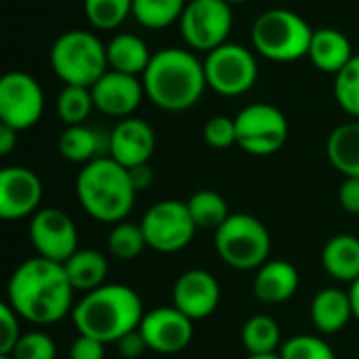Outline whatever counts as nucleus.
<instances>
[{
  "label": "nucleus",
  "mask_w": 359,
  "mask_h": 359,
  "mask_svg": "<svg viewBox=\"0 0 359 359\" xmlns=\"http://www.w3.org/2000/svg\"><path fill=\"white\" fill-rule=\"evenodd\" d=\"M74 292L61 263L34 257L11 273L6 303L23 322L50 326L72 316Z\"/></svg>",
  "instance_id": "1"
},
{
  "label": "nucleus",
  "mask_w": 359,
  "mask_h": 359,
  "mask_svg": "<svg viewBox=\"0 0 359 359\" xmlns=\"http://www.w3.org/2000/svg\"><path fill=\"white\" fill-rule=\"evenodd\" d=\"M141 80L145 97L156 107L175 114L191 109L208 88L204 61L177 46L156 50Z\"/></svg>",
  "instance_id": "2"
},
{
  "label": "nucleus",
  "mask_w": 359,
  "mask_h": 359,
  "mask_svg": "<svg viewBox=\"0 0 359 359\" xmlns=\"http://www.w3.org/2000/svg\"><path fill=\"white\" fill-rule=\"evenodd\" d=\"M143 316V301L135 288L126 284H103L74 305L72 322L78 334L109 345L137 330Z\"/></svg>",
  "instance_id": "3"
},
{
  "label": "nucleus",
  "mask_w": 359,
  "mask_h": 359,
  "mask_svg": "<svg viewBox=\"0 0 359 359\" xmlns=\"http://www.w3.org/2000/svg\"><path fill=\"white\" fill-rule=\"evenodd\" d=\"M76 198L88 217L99 223L116 225L126 221L135 208L137 189L133 187L128 168L103 156L80 168L76 177Z\"/></svg>",
  "instance_id": "4"
},
{
  "label": "nucleus",
  "mask_w": 359,
  "mask_h": 359,
  "mask_svg": "<svg viewBox=\"0 0 359 359\" xmlns=\"http://www.w3.org/2000/svg\"><path fill=\"white\" fill-rule=\"evenodd\" d=\"M50 67L63 84L93 86L107 69V50L101 38L93 32H63L50 46Z\"/></svg>",
  "instance_id": "5"
},
{
  "label": "nucleus",
  "mask_w": 359,
  "mask_h": 359,
  "mask_svg": "<svg viewBox=\"0 0 359 359\" xmlns=\"http://www.w3.org/2000/svg\"><path fill=\"white\" fill-rule=\"evenodd\" d=\"M313 29L309 23L288 8H269L252 23V46L269 61L288 63L307 57Z\"/></svg>",
  "instance_id": "6"
},
{
  "label": "nucleus",
  "mask_w": 359,
  "mask_h": 359,
  "mask_svg": "<svg viewBox=\"0 0 359 359\" xmlns=\"http://www.w3.org/2000/svg\"><path fill=\"white\" fill-rule=\"evenodd\" d=\"M215 248L229 267L252 271L269 261L271 233L257 217L236 212L215 231Z\"/></svg>",
  "instance_id": "7"
},
{
  "label": "nucleus",
  "mask_w": 359,
  "mask_h": 359,
  "mask_svg": "<svg viewBox=\"0 0 359 359\" xmlns=\"http://www.w3.org/2000/svg\"><path fill=\"white\" fill-rule=\"evenodd\" d=\"M204 74L210 90L223 97H240L257 84L259 63L250 48L236 42H225L206 53Z\"/></svg>",
  "instance_id": "8"
},
{
  "label": "nucleus",
  "mask_w": 359,
  "mask_h": 359,
  "mask_svg": "<svg viewBox=\"0 0 359 359\" xmlns=\"http://www.w3.org/2000/svg\"><path fill=\"white\" fill-rule=\"evenodd\" d=\"M288 120L271 103H250L236 116L238 145L250 156H271L288 141Z\"/></svg>",
  "instance_id": "9"
},
{
  "label": "nucleus",
  "mask_w": 359,
  "mask_h": 359,
  "mask_svg": "<svg viewBox=\"0 0 359 359\" xmlns=\"http://www.w3.org/2000/svg\"><path fill=\"white\" fill-rule=\"evenodd\" d=\"M141 229L145 233L147 248L172 255L187 248L198 231L187 202L181 200H162L156 202L141 219Z\"/></svg>",
  "instance_id": "10"
},
{
  "label": "nucleus",
  "mask_w": 359,
  "mask_h": 359,
  "mask_svg": "<svg viewBox=\"0 0 359 359\" xmlns=\"http://www.w3.org/2000/svg\"><path fill=\"white\" fill-rule=\"evenodd\" d=\"M233 27L231 4L225 0H189L181 19V38L191 50L210 53L227 42Z\"/></svg>",
  "instance_id": "11"
},
{
  "label": "nucleus",
  "mask_w": 359,
  "mask_h": 359,
  "mask_svg": "<svg viewBox=\"0 0 359 359\" xmlns=\"http://www.w3.org/2000/svg\"><path fill=\"white\" fill-rule=\"evenodd\" d=\"M44 114L40 82L27 72H8L0 78V124L17 133L32 128Z\"/></svg>",
  "instance_id": "12"
},
{
  "label": "nucleus",
  "mask_w": 359,
  "mask_h": 359,
  "mask_svg": "<svg viewBox=\"0 0 359 359\" xmlns=\"http://www.w3.org/2000/svg\"><path fill=\"white\" fill-rule=\"evenodd\" d=\"M27 236L36 257L61 265L78 250V227L74 219L55 206L40 208L34 217H29Z\"/></svg>",
  "instance_id": "13"
},
{
  "label": "nucleus",
  "mask_w": 359,
  "mask_h": 359,
  "mask_svg": "<svg viewBox=\"0 0 359 359\" xmlns=\"http://www.w3.org/2000/svg\"><path fill=\"white\" fill-rule=\"evenodd\" d=\"M139 332L143 334L149 351L175 355L189 347L194 339V320H189L172 305L156 307L143 316Z\"/></svg>",
  "instance_id": "14"
},
{
  "label": "nucleus",
  "mask_w": 359,
  "mask_h": 359,
  "mask_svg": "<svg viewBox=\"0 0 359 359\" xmlns=\"http://www.w3.org/2000/svg\"><path fill=\"white\" fill-rule=\"evenodd\" d=\"M42 181L25 166H4L0 170V219L21 221L34 217L42 202Z\"/></svg>",
  "instance_id": "15"
},
{
  "label": "nucleus",
  "mask_w": 359,
  "mask_h": 359,
  "mask_svg": "<svg viewBox=\"0 0 359 359\" xmlns=\"http://www.w3.org/2000/svg\"><path fill=\"white\" fill-rule=\"evenodd\" d=\"M90 93H93L95 109H99L103 116L124 120L139 109L145 97V86L139 76H128L107 69L90 86Z\"/></svg>",
  "instance_id": "16"
},
{
  "label": "nucleus",
  "mask_w": 359,
  "mask_h": 359,
  "mask_svg": "<svg viewBox=\"0 0 359 359\" xmlns=\"http://www.w3.org/2000/svg\"><path fill=\"white\" fill-rule=\"evenodd\" d=\"M221 303V284L206 269L183 271L172 286V307L185 313L189 320L210 318Z\"/></svg>",
  "instance_id": "17"
},
{
  "label": "nucleus",
  "mask_w": 359,
  "mask_h": 359,
  "mask_svg": "<svg viewBox=\"0 0 359 359\" xmlns=\"http://www.w3.org/2000/svg\"><path fill=\"white\" fill-rule=\"evenodd\" d=\"M156 151V133L141 118H124L109 133V158L124 168L147 164Z\"/></svg>",
  "instance_id": "18"
},
{
  "label": "nucleus",
  "mask_w": 359,
  "mask_h": 359,
  "mask_svg": "<svg viewBox=\"0 0 359 359\" xmlns=\"http://www.w3.org/2000/svg\"><path fill=\"white\" fill-rule=\"evenodd\" d=\"M301 286L299 269L282 259H269L263 263L252 280L255 297L265 305H280L290 301Z\"/></svg>",
  "instance_id": "19"
},
{
  "label": "nucleus",
  "mask_w": 359,
  "mask_h": 359,
  "mask_svg": "<svg viewBox=\"0 0 359 359\" xmlns=\"http://www.w3.org/2000/svg\"><path fill=\"white\" fill-rule=\"evenodd\" d=\"M311 324L320 334H337L353 320V305L349 290L328 286L320 290L309 307Z\"/></svg>",
  "instance_id": "20"
},
{
  "label": "nucleus",
  "mask_w": 359,
  "mask_h": 359,
  "mask_svg": "<svg viewBox=\"0 0 359 359\" xmlns=\"http://www.w3.org/2000/svg\"><path fill=\"white\" fill-rule=\"evenodd\" d=\"M351 40L337 27H320L313 29L311 44H309V61L316 69L324 74H339L351 59H353Z\"/></svg>",
  "instance_id": "21"
},
{
  "label": "nucleus",
  "mask_w": 359,
  "mask_h": 359,
  "mask_svg": "<svg viewBox=\"0 0 359 359\" xmlns=\"http://www.w3.org/2000/svg\"><path fill=\"white\" fill-rule=\"evenodd\" d=\"M59 154L74 164H88L103 156H109V135L101 133L95 126L78 124L65 126L59 135Z\"/></svg>",
  "instance_id": "22"
},
{
  "label": "nucleus",
  "mask_w": 359,
  "mask_h": 359,
  "mask_svg": "<svg viewBox=\"0 0 359 359\" xmlns=\"http://www.w3.org/2000/svg\"><path fill=\"white\" fill-rule=\"evenodd\" d=\"M107 50V65L114 72L128 74V76H143L154 53L145 44V40L137 34L122 32L111 36V40L105 44Z\"/></svg>",
  "instance_id": "23"
},
{
  "label": "nucleus",
  "mask_w": 359,
  "mask_h": 359,
  "mask_svg": "<svg viewBox=\"0 0 359 359\" xmlns=\"http://www.w3.org/2000/svg\"><path fill=\"white\" fill-rule=\"evenodd\" d=\"M63 269L76 292H93L101 288L109 273V263L103 252L95 248H78L65 263Z\"/></svg>",
  "instance_id": "24"
},
{
  "label": "nucleus",
  "mask_w": 359,
  "mask_h": 359,
  "mask_svg": "<svg viewBox=\"0 0 359 359\" xmlns=\"http://www.w3.org/2000/svg\"><path fill=\"white\" fill-rule=\"evenodd\" d=\"M322 267L337 282L353 284L359 280V238L351 233L330 238L322 250Z\"/></svg>",
  "instance_id": "25"
},
{
  "label": "nucleus",
  "mask_w": 359,
  "mask_h": 359,
  "mask_svg": "<svg viewBox=\"0 0 359 359\" xmlns=\"http://www.w3.org/2000/svg\"><path fill=\"white\" fill-rule=\"evenodd\" d=\"M328 162L345 177L359 179V120L337 126L326 141Z\"/></svg>",
  "instance_id": "26"
},
{
  "label": "nucleus",
  "mask_w": 359,
  "mask_h": 359,
  "mask_svg": "<svg viewBox=\"0 0 359 359\" xmlns=\"http://www.w3.org/2000/svg\"><path fill=\"white\" fill-rule=\"evenodd\" d=\"M242 345L248 351V355L280 353L282 330L271 316H265V313L252 316L242 326Z\"/></svg>",
  "instance_id": "27"
},
{
  "label": "nucleus",
  "mask_w": 359,
  "mask_h": 359,
  "mask_svg": "<svg viewBox=\"0 0 359 359\" xmlns=\"http://www.w3.org/2000/svg\"><path fill=\"white\" fill-rule=\"evenodd\" d=\"M189 215L198 229L204 231H217L231 215L225 198L219 191L212 189H200L187 200Z\"/></svg>",
  "instance_id": "28"
},
{
  "label": "nucleus",
  "mask_w": 359,
  "mask_h": 359,
  "mask_svg": "<svg viewBox=\"0 0 359 359\" xmlns=\"http://www.w3.org/2000/svg\"><path fill=\"white\" fill-rule=\"evenodd\" d=\"M189 0H133V17L147 29H164L179 23Z\"/></svg>",
  "instance_id": "29"
},
{
  "label": "nucleus",
  "mask_w": 359,
  "mask_h": 359,
  "mask_svg": "<svg viewBox=\"0 0 359 359\" xmlns=\"http://www.w3.org/2000/svg\"><path fill=\"white\" fill-rule=\"evenodd\" d=\"M57 116L65 126H78L84 124L95 109L93 93L88 86H76V84H63L61 93L57 95L55 103Z\"/></svg>",
  "instance_id": "30"
},
{
  "label": "nucleus",
  "mask_w": 359,
  "mask_h": 359,
  "mask_svg": "<svg viewBox=\"0 0 359 359\" xmlns=\"http://www.w3.org/2000/svg\"><path fill=\"white\" fill-rule=\"evenodd\" d=\"M147 248L141 223L120 221L107 236V250L118 261H133Z\"/></svg>",
  "instance_id": "31"
},
{
  "label": "nucleus",
  "mask_w": 359,
  "mask_h": 359,
  "mask_svg": "<svg viewBox=\"0 0 359 359\" xmlns=\"http://www.w3.org/2000/svg\"><path fill=\"white\" fill-rule=\"evenodd\" d=\"M84 15L95 29H116L133 17V0H84Z\"/></svg>",
  "instance_id": "32"
},
{
  "label": "nucleus",
  "mask_w": 359,
  "mask_h": 359,
  "mask_svg": "<svg viewBox=\"0 0 359 359\" xmlns=\"http://www.w3.org/2000/svg\"><path fill=\"white\" fill-rule=\"evenodd\" d=\"M334 97L345 114L359 120V53L334 76Z\"/></svg>",
  "instance_id": "33"
},
{
  "label": "nucleus",
  "mask_w": 359,
  "mask_h": 359,
  "mask_svg": "<svg viewBox=\"0 0 359 359\" xmlns=\"http://www.w3.org/2000/svg\"><path fill=\"white\" fill-rule=\"evenodd\" d=\"M282 359H337L334 349L316 334H297L282 343Z\"/></svg>",
  "instance_id": "34"
},
{
  "label": "nucleus",
  "mask_w": 359,
  "mask_h": 359,
  "mask_svg": "<svg viewBox=\"0 0 359 359\" xmlns=\"http://www.w3.org/2000/svg\"><path fill=\"white\" fill-rule=\"evenodd\" d=\"M13 359H57V343L50 334L42 330H29L23 332L19 343L15 345Z\"/></svg>",
  "instance_id": "35"
},
{
  "label": "nucleus",
  "mask_w": 359,
  "mask_h": 359,
  "mask_svg": "<svg viewBox=\"0 0 359 359\" xmlns=\"http://www.w3.org/2000/svg\"><path fill=\"white\" fill-rule=\"evenodd\" d=\"M204 141L212 149H227L231 145H238V135H236V118L229 116H215L204 124Z\"/></svg>",
  "instance_id": "36"
},
{
  "label": "nucleus",
  "mask_w": 359,
  "mask_h": 359,
  "mask_svg": "<svg viewBox=\"0 0 359 359\" xmlns=\"http://www.w3.org/2000/svg\"><path fill=\"white\" fill-rule=\"evenodd\" d=\"M21 318L13 311V307L4 301L0 303V355H11L15 345L21 339L19 328Z\"/></svg>",
  "instance_id": "37"
},
{
  "label": "nucleus",
  "mask_w": 359,
  "mask_h": 359,
  "mask_svg": "<svg viewBox=\"0 0 359 359\" xmlns=\"http://www.w3.org/2000/svg\"><path fill=\"white\" fill-rule=\"evenodd\" d=\"M69 359H105V343L86 334H78L69 347Z\"/></svg>",
  "instance_id": "38"
},
{
  "label": "nucleus",
  "mask_w": 359,
  "mask_h": 359,
  "mask_svg": "<svg viewBox=\"0 0 359 359\" xmlns=\"http://www.w3.org/2000/svg\"><path fill=\"white\" fill-rule=\"evenodd\" d=\"M116 347H118V353L124 359H139L147 351V343H145L143 334L139 332V328L128 332V334H124L116 343Z\"/></svg>",
  "instance_id": "39"
},
{
  "label": "nucleus",
  "mask_w": 359,
  "mask_h": 359,
  "mask_svg": "<svg viewBox=\"0 0 359 359\" xmlns=\"http://www.w3.org/2000/svg\"><path fill=\"white\" fill-rule=\"evenodd\" d=\"M339 202L343 206L345 212L349 215H359V179L358 177H349L343 181L341 189H339Z\"/></svg>",
  "instance_id": "40"
},
{
  "label": "nucleus",
  "mask_w": 359,
  "mask_h": 359,
  "mask_svg": "<svg viewBox=\"0 0 359 359\" xmlns=\"http://www.w3.org/2000/svg\"><path fill=\"white\" fill-rule=\"evenodd\" d=\"M128 175H130V181H133V187L139 191H145L151 183H154V168L147 164H141V166H135V168H128Z\"/></svg>",
  "instance_id": "41"
},
{
  "label": "nucleus",
  "mask_w": 359,
  "mask_h": 359,
  "mask_svg": "<svg viewBox=\"0 0 359 359\" xmlns=\"http://www.w3.org/2000/svg\"><path fill=\"white\" fill-rule=\"evenodd\" d=\"M17 130L15 128H11V126H6V124H0V154L2 156H8L13 149H15V145H17Z\"/></svg>",
  "instance_id": "42"
},
{
  "label": "nucleus",
  "mask_w": 359,
  "mask_h": 359,
  "mask_svg": "<svg viewBox=\"0 0 359 359\" xmlns=\"http://www.w3.org/2000/svg\"><path fill=\"white\" fill-rule=\"evenodd\" d=\"M349 297H351V305H353V320L359 322V280H355L349 288Z\"/></svg>",
  "instance_id": "43"
},
{
  "label": "nucleus",
  "mask_w": 359,
  "mask_h": 359,
  "mask_svg": "<svg viewBox=\"0 0 359 359\" xmlns=\"http://www.w3.org/2000/svg\"><path fill=\"white\" fill-rule=\"evenodd\" d=\"M246 359H282L280 353H271V355H248Z\"/></svg>",
  "instance_id": "44"
},
{
  "label": "nucleus",
  "mask_w": 359,
  "mask_h": 359,
  "mask_svg": "<svg viewBox=\"0 0 359 359\" xmlns=\"http://www.w3.org/2000/svg\"><path fill=\"white\" fill-rule=\"evenodd\" d=\"M225 2H229V4L233 6V4H244V2H248V0H225Z\"/></svg>",
  "instance_id": "45"
},
{
  "label": "nucleus",
  "mask_w": 359,
  "mask_h": 359,
  "mask_svg": "<svg viewBox=\"0 0 359 359\" xmlns=\"http://www.w3.org/2000/svg\"><path fill=\"white\" fill-rule=\"evenodd\" d=\"M0 359H13L11 355H0Z\"/></svg>",
  "instance_id": "46"
}]
</instances>
